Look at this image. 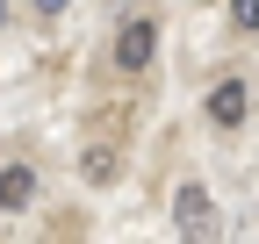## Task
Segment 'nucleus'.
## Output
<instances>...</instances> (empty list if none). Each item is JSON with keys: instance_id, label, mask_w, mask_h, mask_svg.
Returning a JSON list of instances; mask_svg holds the SVG:
<instances>
[{"instance_id": "nucleus-2", "label": "nucleus", "mask_w": 259, "mask_h": 244, "mask_svg": "<svg viewBox=\"0 0 259 244\" xmlns=\"http://www.w3.org/2000/svg\"><path fill=\"white\" fill-rule=\"evenodd\" d=\"M151 50H158V22H144V15L122 22V36H115V65H122V72H144Z\"/></svg>"}, {"instance_id": "nucleus-3", "label": "nucleus", "mask_w": 259, "mask_h": 244, "mask_svg": "<svg viewBox=\"0 0 259 244\" xmlns=\"http://www.w3.org/2000/svg\"><path fill=\"white\" fill-rule=\"evenodd\" d=\"M245 115H252V94H245V79H216V86H209V122L238 130Z\"/></svg>"}, {"instance_id": "nucleus-8", "label": "nucleus", "mask_w": 259, "mask_h": 244, "mask_svg": "<svg viewBox=\"0 0 259 244\" xmlns=\"http://www.w3.org/2000/svg\"><path fill=\"white\" fill-rule=\"evenodd\" d=\"M0 29H8V0H0Z\"/></svg>"}, {"instance_id": "nucleus-7", "label": "nucleus", "mask_w": 259, "mask_h": 244, "mask_svg": "<svg viewBox=\"0 0 259 244\" xmlns=\"http://www.w3.org/2000/svg\"><path fill=\"white\" fill-rule=\"evenodd\" d=\"M36 8H44V15H58V8H65V0H36Z\"/></svg>"}, {"instance_id": "nucleus-5", "label": "nucleus", "mask_w": 259, "mask_h": 244, "mask_svg": "<svg viewBox=\"0 0 259 244\" xmlns=\"http://www.w3.org/2000/svg\"><path fill=\"white\" fill-rule=\"evenodd\" d=\"M79 172L94 179V187H101V179H115V172H122V158H115V151H108V144H94V151H87V158H79Z\"/></svg>"}, {"instance_id": "nucleus-1", "label": "nucleus", "mask_w": 259, "mask_h": 244, "mask_svg": "<svg viewBox=\"0 0 259 244\" xmlns=\"http://www.w3.org/2000/svg\"><path fill=\"white\" fill-rule=\"evenodd\" d=\"M173 216H180V237H187V244H216V237H223V230H216V201H209V187H194V179L173 194Z\"/></svg>"}, {"instance_id": "nucleus-4", "label": "nucleus", "mask_w": 259, "mask_h": 244, "mask_svg": "<svg viewBox=\"0 0 259 244\" xmlns=\"http://www.w3.org/2000/svg\"><path fill=\"white\" fill-rule=\"evenodd\" d=\"M29 201H36V172H29V165H8V172H0V208L15 216V208H29Z\"/></svg>"}, {"instance_id": "nucleus-6", "label": "nucleus", "mask_w": 259, "mask_h": 244, "mask_svg": "<svg viewBox=\"0 0 259 244\" xmlns=\"http://www.w3.org/2000/svg\"><path fill=\"white\" fill-rule=\"evenodd\" d=\"M231 15H238V29H259V0H231Z\"/></svg>"}]
</instances>
